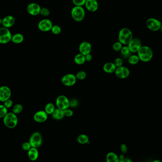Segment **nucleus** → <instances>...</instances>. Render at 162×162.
Instances as JSON below:
<instances>
[{
    "mask_svg": "<svg viewBox=\"0 0 162 162\" xmlns=\"http://www.w3.org/2000/svg\"><path fill=\"white\" fill-rule=\"evenodd\" d=\"M137 53L140 60L144 62L150 61L153 57V51L148 46H142Z\"/></svg>",
    "mask_w": 162,
    "mask_h": 162,
    "instance_id": "obj_1",
    "label": "nucleus"
},
{
    "mask_svg": "<svg viewBox=\"0 0 162 162\" xmlns=\"http://www.w3.org/2000/svg\"><path fill=\"white\" fill-rule=\"evenodd\" d=\"M161 29V32H162V26H161V29Z\"/></svg>",
    "mask_w": 162,
    "mask_h": 162,
    "instance_id": "obj_47",
    "label": "nucleus"
},
{
    "mask_svg": "<svg viewBox=\"0 0 162 162\" xmlns=\"http://www.w3.org/2000/svg\"><path fill=\"white\" fill-rule=\"evenodd\" d=\"M38 151L37 148H32L28 151V157L31 161H36L38 157Z\"/></svg>",
    "mask_w": 162,
    "mask_h": 162,
    "instance_id": "obj_20",
    "label": "nucleus"
},
{
    "mask_svg": "<svg viewBox=\"0 0 162 162\" xmlns=\"http://www.w3.org/2000/svg\"><path fill=\"white\" fill-rule=\"evenodd\" d=\"M63 111H64V116L65 117H70L72 116L74 114L73 111L69 108L65 109V110H63Z\"/></svg>",
    "mask_w": 162,
    "mask_h": 162,
    "instance_id": "obj_36",
    "label": "nucleus"
},
{
    "mask_svg": "<svg viewBox=\"0 0 162 162\" xmlns=\"http://www.w3.org/2000/svg\"><path fill=\"white\" fill-rule=\"evenodd\" d=\"M146 26L152 32H157L161 29L162 24L158 20L154 18H149L146 21Z\"/></svg>",
    "mask_w": 162,
    "mask_h": 162,
    "instance_id": "obj_8",
    "label": "nucleus"
},
{
    "mask_svg": "<svg viewBox=\"0 0 162 162\" xmlns=\"http://www.w3.org/2000/svg\"><path fill=\"white\" fill-rule=\"evenodd\" d=\"M75 76H76V79H77L83 80L86 78V74L84 71H80L76 74Z\"/></svg>",
    "mask_w": 162,
    "mask_h": 162,
    "instance_id": "obj_33",
    "label": "nucleus"
},
{
    "mask_svg": "<svg viewBox=\"0 0 162 162\" xmlns=\"http://www.w3.org/2000/svg\"><path fill=\"white\" fill-rule=\"evenodd\" d=\"M14 104V102L12 101V99H7L6 101L4 102V105H5V106L7 109H10L13 106Z\"/></svg>",
    "mask_w": 162,
    "mask_h": 162,
    "instance_id": "obj_38",
    "label": "nucleus"
},
{
    "mask_svg": "<svg viewBox=\"0 0 162 162\" xmlns=\"http://www.w3.org/2000/svg\"><path fill=\"white\" fill-rule=\"evenodd\" d=\"M11 91L8 86L3 85L0 87V102H4L11 99Z\"/></svg>",
    "mask_w": 162,
    "mask_h": 162,
    "instance_id": "obj_9",
    "label": "nucleus"
},
{
    "mask_svg": "<svg viewBox=\"0 0 162 162\" xmlns=\"http://www.w3.org/2000/svg\"><path fill=\"white\" fill-rule=\"evenodd\" d=\"M118 39L122 45H128L133 39L132 32L127 28H123L119 32Z\"/></svg>",
    "mask_w": 162,
    "mask_h": 162,
    "instance_id": "obj_2",
    "label": "nucleus"
},
{
    "mask_svg": "<svg viewBox=\"0 0 162 162\" xmlns=\"http://www.w3.org/2000/svg\"><path fill=\"white\" fill-rule=\"evenodd\" d=\"M12 34L8 28H0V44H6L11 41Z\"/></svg>",
    "mask_w": 162,
    "mask_h": 162,
    "instance_id": "obj_5",
    "label": "nucleus"
},
{
    "mask_svg": "<svg viewBox=\"0 0 162 162\" xmlns=\"http://www.w3.org/2000/svg\"><path fill=\"white\" fill-rule=\"evenodd\" d=\"M121 54L122 57L125 58H128L131 56V52L127 46H124L122 47L121 51Z\"/></svg>",
    "mask_w": 162,
    "mask_h": 162,
    "instance_id": "obj_26",
    "label": "nucleus"
},
{
    "mask_svg": "<svg viewBox=\"0 0 162 162\" xmlns=\"http://www.w3.org/2000/svg\"><path fill=\"white\" fill-rule=\"evenodd\" d=\"M48 118V114L45 111H39L34 114L33 119L38 123H43L47 121Z\"/></svg>",
    "mask_w": 162,
    "mask_h": 162,
    "instance_id": "obj_15",
    "label": "nucleus"
},
{
    "mask_svg": "<svg viewBox=\"0 0 162 162\" xmlns=\"http://www.w3.org/2000/svg\"><path fill=\"white\" fill-rule=\"evenodd\" d=\"M23 110V105L20 103H17L12 108V112L17 115L22 112Z\"/></svg>",
    "mask_w": 162,
    "mask_h": 162,
    "instance_id": "obj_28",
    "label": "nucleus"
},
{
    "mask_svg": "<svg viewBox=\"0 0 162 162\" xmlns=\"http://www.w3.org/2000/svg\"><path fill=\"white\" fill-rule=\"evenodd\" d=\"M120 162H132L131 160L129 158H125L123 159L122 160H121L120 161Z\"/></svg>",
    "mask_w": 162,
    "mask_h": 162,
    "instance_id": "obj_43",
    "label": "nucleus"
},
{
    "mask_svg": "<svg viewBox=\"0 0 162 162\" xmlns=\"http://www.w3.org/2000/svg\"><path fill=\"white\" fill-rule=\"evenodd\" d=\"M121 150L123 154H126L127 151V148L126 145L122 144L121 146Z\"/></svg>",
    "mask_w": 162,
    "mask_h": 162,
    "instance_id": "obj_41",
    "label": "nucleus"
},
{
    "mask_svg": "<svg viewBox=\"0 0 162 162\" xmlns=\"http://www.w3.org/2000/svg\"><path fill=\"white\" fill-rule=\"evenodd\" d=\"M3 119L5 125L9 129H14L18 125V119L17 115L12 112H8Z\"/></svg>",
    "mask_w": 162,
    "mask_h": 162,
    "instance_id": "obj_3",
    "label": "nucleus"
},
{
    "mask_svg": "<svg viewBox=\"0 0 162 162\" xmlns=\"http://www.w3.org/2000/svg\"><path fill=\"white\" fill-rule=\"evenodd\" d=\"M55 109L56 108H55V105L53 103L49 102L46 104L44 111L48 115H50L53 113Z\"/></svg>",
    "mask_w": 162,
    "mask_h": 162,
    "instance_id": "obj_25",
    "label": "nucleus"
},
{
    "mask_svg": "<svg viewBox=\"0 0 162 162\" xmlns=\"http://www.w3.org/2000/svg\"><path fill=\"white\" fill-rule=\"evenodd\" d=\"M127 45L131 53L138 52L139 49L142 47L141 40L138 38H133Z\"/></svg>",
    "mask_w": 162,
    "mask_h": 162,
    "instance_id": "obj_14",
    "label": "nucleus"
},
{
    "mask_svg": "<svg viewBox=\"0 0 162 162\" xmlns=\"http://www.w3.org/2000/svg\"><path fill=\"white\" fill-rule=\"evenodd\" d=\"M74 61L77 65H83L86 62L85 56L81 53L77 54L74 58Z\"/></svg>",
    "mask_w": 162,
    "mask_h": 162,
    "instance_id": "obj_24",
    "label": "nucleus"
},
{
    "mask_svg": "<svg viewBox=\"0 0 162 162\" xmlns=\"http://www.w3.org/2000/svg\"><path fill=\"white\" fill-rule=\"evenodd\" d=\"M71 16L74 20L76 22H81L85 17V10L82 6H75L72 10Z\"/></svg>",
    "mask_w": 162,
    "mask_h": 162,
    "instance_id": "obj_4",
    "label": "nucleus"
},
{
    "mask_svg": "<svg viewBox=\"0 0 162 162\" xmlns=\"http://www.w3.org/2000/svg\"><path fill=\"white\" fill-rule=\"evenodd\" d=\"M24 39L23 35L22 34L18 33L12 35L11 41L15 44H20L23 41Z\"/></svg>",
    "mask_w": 162,
    "mask_h": 162,
    "instance_id": "obj_22",
    "label": "nucleus"
},
{
    "mask_svg": "<svg viewBox=\"0 0 162 162\" xmlns=\"http://www.w3.org/2000/svg\"><path fill=\"white\" fill-rule=\"evenodd\" d=\"M115 75L120 79H125L130 75V71L129 68L125 66L117 67L115 72Z\"/></svg>",
    "mask_w": 162,
    "mask_h": 162,
    "instance_id": "obj_13",
    "label": "nucleus"
},
{
    "mask_svg": "<svg viewBox=\"0 0 162 162\" xmlns=\"http://www.w3.org/2000/svg\"><path fill=\"white\" fill-rule=\"evenodd\" d=\"M86 0H72L74 5L76 6H83L85 5Z\"/></svg>",
    "mask_w": 162,
    "mask_h": 162,
    "instance_id": "obj_35",
    "label": "nucleus"
},
{
    "mask_svg": "<svg viewBox=\"0 0 162 162\" xmlns=\"http://www.w3.org/2000/svg\"><path fill=\"white\" fill-rule=\"evenodd\" d=\"M76 76L73 74H68L62 77L61 82L65 86L70 87L75 84L76 82Z\"/></svg>",
    "mask_w": 162,
    "mask_h": 162,
    "instance_id": "obj_10",
    "label": "nucleus"
},
{
    "mask_svg": "<svg viewBox=\"0 0 162 162\" xmlns=\"http://www.w3.org/2000/svg\"><path fill=\"white\" fill-rule=\"evenodd\" d=\"M92 50V47L90 43L87 41L82 42L80 45L79 50L80 53L84 56L90 54Z\"/></svg>",
    "mask_w": 162,
    "mask_h": 162,
    "instance_id": "obj_16",
    "label": "nucleus"
},
{
    "mask_svg": "<svg viewBox=\"0 0 162 162\" xmlns=\"http://www.w3.org/2000/svg\"><path fill=\"white\" fill-rule=\"evenodd\" d=\"M152 162H162L161 161H160V160H154V161H153Z\"/></svg>",
    "mask_w": 162,
    "mask_h": 162,
    "instance_id": "obj_46",
    "label": "nucleus"
},
{
    "mask_svg": "<svg viewBox=\"0 0 162 162\" xmlns=\"http://www.w3.org/2000/svg\"><path fill=\"white\" fill-rule=\"evenodd\" d=\"M106 162H120L119 156L114 152H109L106 157Z\"/></svg>",
    "mask_w": 162,
    "mask_h": 162,
    "instance_id": "obj_21",
    "label": "nucleus"
},
{
    "mask_svg": "<svg viewBox=\"0 0 162 162\" xmlns=\"http://www.w3.org/2000/svg\"><path fill=\"white\" fill-rule=\"evenodd\" d=\"M32 148V145H31L29 142H25L22 145V148L24 151H28Z\"/></svg>",
    "mask_w": 162,
    "mask_h": 162,
    "instance_id": "obj_40",
    "label": "nucleus"
},
{
    "mask_svg": "<svg viewBox=\"0 0 162 162\" xmlns=\"http://www.w3.org/2000/svg\"><path fill=\"white\" fill-rule=\"evenodd\" d=\"M52 26V21L47 19L40 20L38 25V29L42 32H49L51 29Z\"/></svg>",
    "mask_w": 162,
    "mask_h": 162,
    "instance_id": "obj_11",
    "label": "nucleus"
},
{
    "mask_svg": "<svg viewBox=\"0 0 162 162\" xmlns=\"http://www.w3.org/2000/svg\"><path fill=\"white\" fill-rule=\"evenodd\" d=\"M119 159H120V160H122L123 159L125 158V157H124L123 154H121L120 156H119Z\"/></svg>",
    "mask_w": 162,
    "mask_h": 162,
    "instance_id": "obj_44",
    "label": "nucleus"
},
{
    "mask_svg": "<svg viewBox=\"0 0 162 162\" xmlns=\"http://www.w3.org/2000/svg\"><path fill=\"white\" fill-rule=\"evenodd\" d=\"M122 47H123V46H122V44L119 41L114 43L113 44V46H112V48L116 52L120 51Z\"/></svg>",
    "mask_w": 162,
    "mask_h": 162,
    "instance_id": "obj_32",
    "label": "nucleus"
},
{
    "mask_svg": "<svg viewBox=\"0 0 162 162\" xmlns=\"http://www.w3.org/2000/svg\"><path fill=\"white\" fill-rule=\"evenodd\" d=\"M2 19L1 18H0V26L2 25Z\"/></svg>",
    "mask_w": 162,
    "mask_h": 162,
    "instance_id": "obj_45",
    "label": "nucleus"
},
{
    "mask_svg": "<svg viewBox=\"0 0 162 162\" xmlns=\"http://www.w3.org/2000/svg\"><path fill=\"white\" fill-rule=\"evenodd\" d=\"M41 7L38 4L32 2L28 5L27 7V11L28 14L32 16H36L40 14Z\"/></svg>",
    "mask_w": 162,
    "mask_h": 162,
    "instance_id": "obj_12",
    "label": "nucleus"
},
{
    "mask_svg": "<svg viewBox=\"0 0 162 162\" xmlns=\"http://www.w3.org/2000/svg\"><path fill=\"white\" fill-rule=\"evenodd\" d=\"M29 142L32 145V148H39L42 143V137L40 133L35 132L30 136Z\"/></svg>",
    "mask_w": 162,
    "mask_h": 162,
    "instance_id": "obj_6",
    "label": "nucleus"
},
{
    "mask_svg": "<svg viewBox=\"0 0 162 162\" xmlns=\"http://www.w3.org/2000/svg\"><path fill=\"white\" fill-rule=\"evenodd\" d=\"M114 64H115L117 68L121 67L123 66V60L121 58L118 57V58H116L114 60Z\"/></svg>",
    "mask_w": 162,
    "mask_h": 162,
    "instance_id": "obj_37",
    "label": "nucleus"
},
{
    "mask_svg": "<svg viewBox=\"0 0 162 162\" xmlns=\"http://www.w3.org/2000/svg\"><path fill=\"white\" fill-rule=\"evenodd\" d=\"M70 101V107L71 108H76L78 105V101L75 99H72L69 100Z\"/></svg>",
    "mask_w": 162,
    "mask_h": 162,
    "instance_id": "obj_39",
    "label": "nucleus"
},
{
    "mask_svg": "<svg viewBox=\"0 0 162 162\" xmlns=\"http://www.w3.org/2000/svg\"><path fill=\"white\" fill-rule=\"evenodd\" d=\"M85 7L90 12H94L98 9L99 5L97 0H86Z\"/></svg>",
    "mask_w": 162,
    "mask_h": 162,
    "instance_id": "obj_17",
    "label": "nucleus"
},
{
    "mask_svg": "<svg viewBox=\"0 0 162 162\" xmlns=\"http://www.w3.org/2000/svg\"><path fill=\"white\" fill-rule=\"evenodd\" d=\"M40 14L42 16H44V17H47V16H49V14H50V11L47 8L44 7V8L41 9Z\"/></svg>",
    "mask_w": 162,
    "mask_h": 162,
    "instance_id": "obj_34",
    "label": "nucleus"
},
{
    "mask_svg": "<svg viewBox=\"0 0 162 162\" xmlns=\"http://www.w3.org/2000/svg\"><path fill=\"white\" fill-rule=\"evenodd\" d=\"M139 58L136 55H131L128 58V62L131 65H136L139 61Z\"/></svg>",
    "mask_w": 162,
    "mask_h": 162,
    "instance_id": "obj_29",
    "label": "nucleus"
},
{
    "mask_svg": "<svg viewBox=\"0 0 162 162\" xmlns=\"http://www.w3.org/2000/svg\"><path fill=\"white\" fill-rule=\"evenodd\" d=\"M89 141V137L85 134L80 135L77 138V141L80 144H85L88 143Z\"/></svg>",
    "mask_w": 162,
    "mask_h": 162,
    "instance_id": "obj_27",
    "label": "nucleus"
},
{
    "mask_svg": "<svg viewBox=\"0 0 162 162\" xmlns=\"http://www.w3.org/2000/svg\"><path fill=\"white\" fill-rule=\"evenodd\" d=\"M51 31L52 33L55 35H58L61 32V28L57 25H53Z\"/></svg>",
    "mask_w": 162,
    "mask_h": 162,
    "instance_id": "obj_31",
    "label": "nucleus"
},
{
    "mask_svg": "<svg viewBox=\"0 0 162 162\" xmlns=\"http://www.w3.org/2000/svg\"><path fill=\"white\" fill-rule=\"evenodd\" d=\"M8 113V109L4 104H0V119L4 118Z\"/></svg>",
    "mask_w": 162,
    "mask_h": 162,
    "instance_id": "obj_30",
    "label": "nucleus"
},
{
    "mask_svg": "<svg viewBox=\"0 0 162 162\" xmlns=\"http://www.w3.org/2000/svg\"><path fill=\"white\" fill-rule=\"evenodd\" d=\"M85 60L87 62H90L93 59V57L91 54H87L85 56Z\"/></svg>",
    "mask_w": 162,
    "mask_h": 162,
    "instance_id": "obj_42",
    "label": "nucleus"
},
{
    "mask_svg": "<svg viewBox=\"0 0 162 162\" xmlns=\"http://www.w3.org/2000/svg\"><path fill=\"white\" fill-rule=\"evenodd\" d=\"M56 104L57 108L62 110L70 107V101L66 96L60 95L58 96L56 101Z\"/></svg>",
    "mask_w": 162,
    "mask_h": 162,
    "instance_id": "obj_7",
    "label": "nucleus"
},
{
    "mask_svg": "<svg viewBox=\"0 0 162 162\" xmlns=\"http://www.w3.org/2000/svg\"><path fill=\"white\" fill-rule=\"evenodd\" d=\"M15 23V19L11 15H7L2 19V25L6 28H11Z\"/></svg>",
    "mask_w": 162,
    "mask_h": 162,
    "instance_id": "obj_18",
    "label": "nucleus"
},
{
    "mask_svg": "<svg viewBox=\"0 0 162 162\" xmlns=\"http://www.w3.org/2000/svg\"><path fill=\"white\" fill-rule=\"evenodd\" d=\"M116 68L117 67L114 63H112V62H108V63H106L103 66V71L108 74L115 73Z\"/></svg>",
    "mask_w": 162,
    "mask_h": 162,
    "instance_id": "obj_19",
    "label": "nucleus"
},
{
    "mask_svg": "<svg viewBox=\"0 0 162 162\" xmlns=\"http://www.w3.org/2000/svg\"><path fill=\"white\" fill-rule=\"evenodd\" d=\"M53 119L56 120H61L64 118V114L63 110L59 108L56 109L52 114Z\"/></svg>",
    "mask_w": 162,
    "mask_h": 162,
    "instance_id": "obj_23",
    "label": "nucleus"
}]
</instances>
